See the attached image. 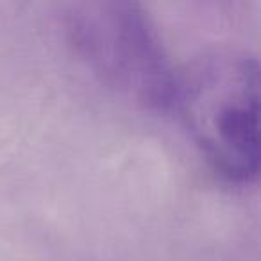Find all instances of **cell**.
Listing matches in <instances>:
<instances>
[{
    "label": "cell",
    "mask_w": 261,
    "mask_h": 261,
    "mask_svg": "<svg viewBox=\"0 0 261 261\" xmlns=\"http://www.w3.org/2000/svg\"><path fill=\"white\" fill-rule=\"evenodd\" d=\"M63 22L73 50L102 83L145 109L174 108L179 77L140 6L81 2L66 9Z\"/></svg>",
    "instance_id": "obj_2"
},
{
    "label": "cell",
    "mask_w": 261,
    "mask_h": 261,
    "mask_svg": "<svg viewBox=\"0 0 261 261\" xmlns=\"http://www.w3.org/2000/svg\"><path fill=\"white\" fill-rule=\"evenodd\" d=\"M174 109L211 170L232 185L261 177V59L206 58L179 77Z\"/></svg>",
    "instance_id": "obj_1"
}]
</instances>
